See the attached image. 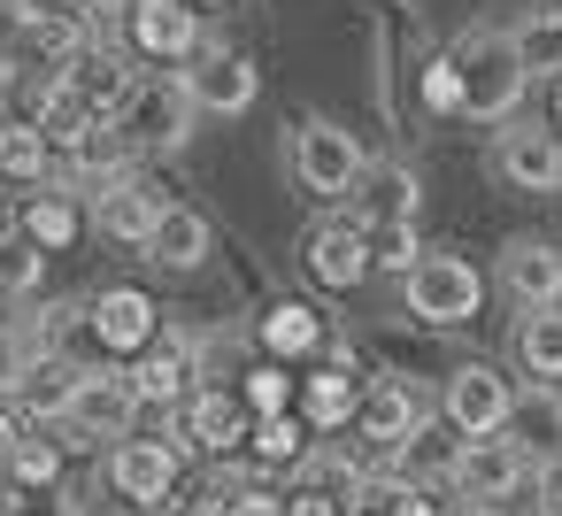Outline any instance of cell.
Instances as JSON below:
<instances>
[{"label":"cell","mask_w":562,"mask_h":516,"mask_svg":"<svg viewBox=\"0 0 562 516\" xmlns=\"http://www.w3.org/2000/svg\"><path fill=\"white\" fill-rule=\"evenodd\" d=\"M78 378H86V362H70V355H32V370H24V385H16V416H24L32 431H63V416H70V401H78Z\"/></svg>","instance_id":"21"},{"label":"cell","mask_w":562,"mask_h":516,"mask_svg":"<svg viewBox=\"0 0 562 516\" xmlns=\"http://www.w3.org/2000/svg\"><path fill=\"white\" fill-rule=\"evenodd\" d=\"M40 278H47V255H40L24 232H16V239H0V293H9V301H32Z\"/></svg>","instance_id":"36"},{"label":"cell","mask_w":562,"mask_h":516,"mask_svg":"<svg viewBox=\"0 0 562 516\" xmlns=\"http://www.w3.org/2000/svg\"><path fill=\"white\" fill-rule=\"evenodd\" d=\"M508 439L531 455V470H562V385H524L516 393V416H508Z\"/></svg>","instance_id":"23"},{"label":"cell","mask_w":562,"mask_h":516,"mask_svg":"<svg viewBox=\"0 0 562 516\" xmlns=\"http://www.w3.org/2000/svg\"><path fill=\"white\" fill-rule=\"evenodd\" d=\"M508 355H516V370H524L531 385H562V309H531V316H516Z\"/></svg>","instance_id":"26"},{"label":"cell","mask_w":562,"mask_h":516,"mask_svg":"<svg viewBox=\"0 0 562 516\" xmlns=\"http://www.w3.org/2000/svg\"><path fill=\"white\" fill-rule=\"evenodd\" d=\"M355 401H362V378H355L347 362H316V370H301L293 416H301L308 431H355Z\"/></svg>","instance_id":"22"},{"label":"cell","mask_w":562,"mask_h":516,"mask_svg":"<svg viewBox=\"0 0 562 516\" xmlns=\"http://www.w3.org/2000/svg\"><path fill=\"white\" fill-rule=\"evenodd\" d=\"M116 40H124L132 63H155V70H170V78H178L201 47H216V40H209V16L186 9V0H124Z\"/></svg>","instance_id":"6"},{"label":"cell","mask_w":562,"mask_h":516,"mask_svg":"<svg viewBox=\"0 0 562 516\" xmlns=\"http://www.w3.org/2000/svg\"><path fill=\"white\" fill-rule=\"evenodd\" d=\"M524 485H539V470H531V455L501 431V439H462V455H454V501H470V508H508Z\"/></svg>","instance_id":"9"},{"label":"cell","mask_w":562,"mask_h":516,"mask_svg":"<svg viewBox=\"0 0 562 516\" xmlns=\"http://www.w3.org/2000/svg\"><path fill=\"white\" fill-rule=\"evenodd\" d=\"M155 270H170V278H193L209 255H216V224L201 216V209H186V201H162V224H155V239L139 247Z\"/></svg>","instance_id":"19"},{"label":"cell","mask_w":562,"mask_h":516,"mask_svg":"<svg viewBox=\"0 0 562 516\" xmlns=\"http://www.w3.org/2000/svg\"><path fill=\"white\" fill-rule=\"evenodd\" d=\"M247 447H255V462H270V470H278V462H308V447H316V439H308V424H301V416H262Z\"/></svg>","instance_id":"34"},{"label":"cell","mask_w":562,"mask_h":516,"mask_svg":"<svg viewBox=\"0 0 562 516\" xmlns=\"http://www.w3.org/2000/svg\"><path fill=\"white\" fill-rule=\"evenodd\" d=\"M431 424V401L393 370V378H362V401H355V431L378 447V455H393L401 439H416Z\"/></svg>","instance_id":"14"},{"label":"cell","mask_w":562,"mask_h":516,"mask_svg":"<svg viewBox=\"0 0 562 516\" xmlns=\"http://www.w3.org/2000/svg\"><path fill=\"white\" fill-rule=\"evenodd\" d=\"M493 285L531 316V309H562V239H539V232H516L493 262Z\"/></svg>","instance_id":"13"},{"label":"cell","mask_w":562,"mask_h":516,"mask_svg":"<svg viewBox=\"0 0 562 516\" xmlns=\"http://www.w3.org/2000/svg\"><path fill=\"white\" fill-rule=\"evenodd\" d=\"M47 170H55L47 132H32V124H0V186L40 193V186H47Z\"/></svg>","instance_id":"31"},{"label":"cell","mask_w":562,"mask_h":516,"mask_svg":"<svg viewBox=\"0 0 562 516\" xmlns=\"http://www.w3.org/2000/svg\"><path fill=\"white\" fill-rule=\"evenodd\" d=\"M16 232H24L40 255H63V247H78V232H93V224H86V201H78L63 178H47L40 193L16 201Z\"/></svg>","instance_id":"18"},{"label":"cell","mask_w":562,"mask_h":516,"mask_svg":"<svg viewBox=\"0 0 562 516\" xmlns=\"http://www.w3.org/2000/svg\"><path fill=\"white\" fill-rule=\"evenodd\" d=\"M32 424L16 416V401H0V470H9V455H16V439H24Z\"/></svg>","instance_id":"39"},{"label":"cell","mask_w":562,"mask_h":516,"mask_svg":"<svg viewBox=\"0 0 562 516\" xmlns=\"http://www.w3.org/2000/svg\"><path fill=\"white\" fill-rule=\"evenodd\" d=\"M508 40H516V63H524L531 78H562V9H554V0L524 9V16L508 24Z\"/></svg>","instance_id":"28"},{"label":"cell","mask_w":562,"mask_h":516,"mask_svg":"<svg viewBox=\"0 0 562 516\" xmlns=\"http://www.w3.org/2000/svg\"><path fill=\"white\" fill-rule=\"evenodd\" d=\"M554 132H562V78H554Z\"/></svg>","instance_id":"47"},{"label":"cell","mask_w":562,"mask_h":516,"mask_svg":"<svg viewBox=\"0 0 562 516\" xmlns=\"http://www.w3.org/2000/svg\"><path fill=\"white\" fill-rule=\"evenodd\" d=\"M132 424H139V393H132V370L124 362H86V378H78V401H70V416H63V455H109L116 439H132Z\"/></svg>","instance_id":"3"},{"label":"cell","mask_w":562,"mask_h":516,"mask_svg":"<svg viewBox=\"0 0 562 516\" xmlns=\"http://www.w3.org/2000/svg\"><path fill=\"white\" fill-rule=\"evenodd\" d=\"M186 9H201V16H216V9H232V0H186Z\"/></svg>","instance_id":"46"},{"label":"cell","mask_w":562,"mask_h":516,"mask_svg":"<svg viewBox=\"0 0 562 516\" xmlns=\"http://www.w3.org/2000/svg\"><path fill=\"white\" fill-rule=\"evenodd\" d=\"M447 516H508V508H470V501H454Z\"/></svg>","instance_id":"44"},{"label":"cell","mask_w":562,"mask_h":516,"mask_svg":"<svg viewBox=\"0 0 562 516\" xmlns=\"http://www.w3.org/2000/svg\"><path fill=\"white\" fill-rule=\"evenodd\" d=\"M178 78H186V93H193V109H201V116H247V109L262 101V70H255L239 47H224V40H216V47H201Z\"/></svg>","instance_id":"11"},{"label":"cell","mask_w":562,"mask_h":516,"mask_svg":"<svg viewBox=\"0 0 562 516\" xmlns=\"http://www.w3.org/2000/svg\"><path fill=\"white\" fill-rule=\"evenodd\" d=\"M0 78H9V55H0Z\"/></svg>","instance_id":"49"},{"label":"cell","mask_w":562,"mask_h":516,"mask_svg":"<svg viewBox=\"0 0 562 516\" xmlns=\"http://www.w3.org/2000/svg\"><path fill=\"white\" fill-rule=\"evenodd\" d=\"M416 209H424V178H416V162L385 155V162L362 170V216H355V224H416Z\"/></svg>","instance_id":"24"},{"label":"cell","mask_w":562,"mask_h":516,"mask_svg":"<svg viewBox=\"0 0 562 516\" xmlns=\"http://www.w3.org/2000/svg\"><path fill=\"white\" fill-rule=\"evenodd\" d=\"M393 516H439V501H431V493H408V501H401Z\"/></svg>","instance_id":"43"},{"label":"cell","mask_w":562,"mask_h":516,"mask_svg":"<svg viewBox=\"0 0 562 516\" xmlns=\"http://www.w3.org/2000/svg\"><path fill=\"white\" fill-rule=\"evenodd\" d=\"M255 347H262V362H308V355H324L331 347V324L308 309V301H270L262 316H255Z\"/></svg>","instance_id":"20"},{"label":"cell","mask_w":562,"mask_h":516,"mask_svg":"<svg viewBox=\"0 0 562 516\" xmlns=\"http://www.w3.org/2000/svg\"><path fill=\"white\" fill-rule=\"evenodd\" d=\"M193 124H201V109H193V93H186V78H170V70H155V78H139L132 86V101L116 109V139L139 155V162H162V155H186V139H193Z\"/></svg>","instance_id":"4"},{"label":"cell","mask_w":562,"mask_h":516,"mask_svg":"<svg viewBox=\"0 0 562 516\" xmlns=\"http://www.w3.org/2000/svg\"><path fill=\"white\" fill-rule=\"evenodd\" d=\"M9 516H86V501L78 493H16Z\"/></svg>","instance_id":"38"},{"label":"cell","mask_w":562,"mask_h":516,"mask_svg":"<svg viewBox=\"0 0 562 516\" xmlns=\"http://www.w3.org/2000/svg\"><path fill=\"white\" fill-rule=\"evenodd\" d=\"M454 455H462V439H439V431L424 424L416 439H401V447H393V478H401L408 493H431V485H454Z\"/></svg>","instance_id":"27"},{"label":"cell","mask_w":562,"mask_h":516,"mask_svg":"<svg viewBox=\"0 0 562 516\" xmlns=\"http://www.w3.org/2000/svg\"><path fill=\"white\" fill-rule=\"evenodd\" d=\"M401 309L431 332H462L477 309H485V278L470 255H447V247H424L416 270L401 278Z\"/></svg>","instance_id":"5"},{"label":"cell","mask_w":562,"mask_h":516,"mask_svg":"<svg viewBox=\"0 0 562 516\" xmlns=\"http://www.w3.org/2000/svg\"><path fill=\"white\" fill-rule=\"evenodd\" d=\"M9 332H24V301H9V293H0V339H9Z\"/></svg>","instance_id":"42"},{"label":"cell","mask_w":562,"mask_h":516,"mask_svg":"<svg viewBox=\"0 0 562 516\" xmlns=\"http://www.w3.org/2000/svg\"><path fill=\"white\" fill-rule=\"evenodd\" d=\"M9 501H16V493H9V478H0V516H9Z\"/></svg>","instance_id":"48"},{"label":"cell","mask_w":562,"mask_h":516,"mask_svg":"<svg viewBox=\"0 0 562 516\" xmlns=\"http://www.w3.org/2000/svg\"><path fill=\"white\" fill-rule=\"evenodd\" d=\"M132 370V393H139V408H186L193 393H201V378H193V355H170V347H147L139 362H124Z\"/></svg>","instance_id":"25"},{"label":"cell","mask_w":562,"mask_h":516,"mask_svg":"<svg viewBox=\"0 0 562 516\" xmlns=\"http://www.w3.org/2000/svg\"><path fill=\"white\" fill-rule=\"evenodd\" d=\"M86 339H93L109 362H139V355L162 339L155 293H139V285H101V293H93V316H86Z\"/></svg>","instance_id":"10"},{"label":"cell","mask_w":562,"mask_h":516,"mask_svg":"<svg viewBox=\"0 0 562 516\" xmlns=\"http://www.w3.org/2000/svg\"><path fill=\"white\" fill-rule=\"evenodd\" d=\"M63 470H70L63 439H55V431H24L0 478H9V493H63Z\"/></svg>","instance_id":"29"},{"label":"cell","mask_w":562,"mask_h":516,"mask_svg":"<svg viewBox=\"0 0 562 516\" xmlns=\"http://www.w3.org/2000/svg\"><path fill=\"white\" fill-rule=\"evenodd\" d=\"M293 401H301V378L285 370V362H255L247 378H239V408L262 424V416H293Z\"/></svg>","instance_id":"33"},{"label":"cell","mask_w":562,"mask_h":516,"mask_svg":"<svg viewBox=\"0 0 562 516\" xmlns=\"http://www.w3.org/2000/svg\"><path fill=\"white\" fill-rule=\"evenodd\" d=\"M447 63H454L462 86H470V124H516V109H524V93H531V70L516 63L508 24L470 16V24L447 40Z\"/></svg>","instance_id":"1"},{"label":"cell","mask_w":562,"mask_h":516,"mask_svg":"<svg viewBox=\"0 0 562 516\" xmlns=\"http://www.w3.org/2000/svg\"><path fill=\"white\" fill-rule=\"evenodd\" d=\"M516 393L524 385L501 362H454L447 385H439V416H447L454 439H501L508 416H516Z\"/></svg>","instance_id":"7"},{"label":"cell","mask_w":562,"mask_h":516,"mask_svg":"<svg viewBox=\"0 0 562 516\" xmlns=\"http://www.w3.org/2000/svg\"><path fill=\"white\" fill-rule=\"evenodd\" d=\"M178 424H186V439H193L209 462H239V447L255 439V416H247L239 393H224V385H201V393L178 408Z\"/></svg>","instance_id":"17"},{"label":"cell","mask_w":562,"mask_h":516,"mask_svg":"<svg viewBox=\"0 0 562 516\" xmlns=\"http://www.w3.org/2000/svg\"><path fill=\"white\" fill-rule=\"evenodd\" d=\"M485 170L524 201H562V132H547L539 116H516V124L493 132Z\"/></svg>","instance_id":"8"},{"label":"cell","mask_w":562,"mask_h":516,"mask_svg":"<svg viewBox=\"0 0 562 516\" xmlns=\"http://www.w3.org/2000/svg\"><path fill=\"white\" fill-rule=\"evenodd\" d=\"M285 516H347V508L324 501V493H285Z\"/></svg>","instance_id":"40"},{"label":"cell","mask_w":562,"mask_h":516,"mask_svg":"<svg viewBox=\"0 0 562 516\" xmlns=\"http://www.w3.org/2000/svg\"><path fill=\"white\" fill-rule=\"evenodd\" d=\"M539 516H562V508H539Z\"/></svg>","instance_id":"50"},{"label":"cell","mask_w":562,"mask_h":516,"mask_svg":"<svg viewBox=\"0 0 562 516\" xmlns=\"http://www.w3.org/2000/svg\"><path fill=\"white\" fill-rule=\"evenodd\" d=\"M416 93H424L431 116H470V86H462V70H454L447 55H431V63L416 70Z\"/></svg>","instance_id":"35"},{"label":"cell","mask_w":562,"mask_h":516,"mask_svg":"<svg viewBox=\"0 0 562 516\" xmlns=\"http://www.w3.org/2000/svg\"><path fill=\"white\" fill-rule=\"evenodd\" d=\"M301 270H308L324 293H355V285L370 278V239H362V224H355V216L308 224V232H301Z\"/></svg>","instance_id":"15"},{"label":"cell","mask_w":562,"mask_h":516,"mask_svg":"<svg viewBox=\"0 0 562 516\" xmlns=\"http://www.w3.org/2000/svg\"><path fill=\"white\" fill-rule=\"evenodd\" d=\"M0 239H16V209L9 201H0Z\"/></svg>","instance_id":"45"},{"label":"cell","mask_w":562,"mask_h":516,"mask_svg":"<svg viewBox=\"0 0 562 516\" xmlns=\"http://www.w3.org/2000/svg\"><path fill=\"white\" fill-rule=\"evenodd\" d=\"M86 316H93V293H63V301L24 309V332H32V347H40V355H63V347L86 332Z\"/></svg>","instance_id":"32"},{"label":"cell","mask_w":562,"mask_h":516,"mask_svg":"<svg viewBox=\"0 0 562 516\" xmlns=\"http://www.w3.org/2000/svg\"><path fill=\"white\" fill-rule=\"evenodd\" d=\"M101 124H109V116H101V109H93V101H86V93H78L70 78H63V86L47 93V116H40V132H47V147H55L63 162H70V155H78V147H86V139H93Z\"/></svg>","instance_id":"30"},{"label":"cell","mask_w":562,"mask_h":516,"mask_svg":"<svg viewBox=\"0 0 562 516\" xmlns=\"http://www.w3.org/2000/svg\"><path fill=\"white\" fill-rule=\"evenodd\" d=\"M32 332H9L0 339V401H16V385H24V370H32Z\"/></svg>","instance_id":"37"},{"label":"cell","mask_w":562,"mask_h":516,"mask_svg":"<svg viewBox=\"0 0 562 516\" xmlns=\"http://www.w3.org/2000/svg\"><path fill=\"white\" fill-rule=\"evenodd\" d=\"M285 170H293V186L308 201H347L362 186L370 155H362V139L339 116H293L285 124Z\"/></svg>","instance_id":"2"},{"label":"cell","mask_w":562,"mask_h":516,"mask_svg":"<svg viewBox=\"0 0 562 516\" xmlns=\"http://www.w3.org/2000/svg\"><path fill=\"white\" fill-rule=\"evenodd\" d=\"M162 201H170V193H155L147 178H116V186H101V193L86 201V224H93L109 247H147L155 224H162Z\"/></svg>","instance_id":"16"},{"label":"cell","mask_w":562,"mask_h":516,"mask_svg":"<svg viewBox=\"0 0 562 516\" xmlns=\"http://www.w3.org/2000/svg\"><path fill=\"white\" fill-rule=\"evenodd\" d=\"M178 516H232V501H224V493H209V485H201V493H193V501H186V508H178Z\"/></svg>","instance_id":"41"},{"label":"cell","mask_w":562,"mask_h":516,"mask_svg":"<svg viewBox=\"0 0 562 516\" xmlns=\"http://www.w3.org/2000/svg\"><path fill=\"white\" fill-rule=\"evenodd\" d=\"M101 485L109 501H132V508H162L178 493V455L162 439H116L101 455Z\"/></svg>","instance_id":"12"}]
</instances>
